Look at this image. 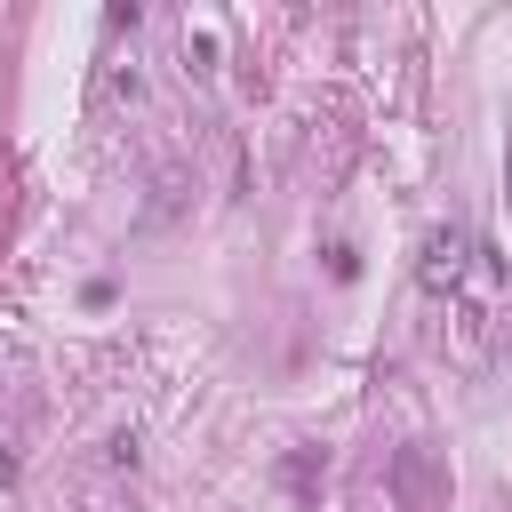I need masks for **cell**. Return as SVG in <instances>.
I'll return each instance as SVG.
<instances>
[{
    "mask_svg": "<svg viewBox=\"0 0 512 512\" xmlns=\"http://www.w3.org/2000/svg\"><path fill=\"white\" fill-rule=\"evenodd\" d=\"M392 488H400L408 512H424V504H432V456H424V448H400V456H392Z\"/></svg>",
    "mask_w": 512,
    "mask_h": 512,
    "instance_id": "obj_2",
    "label": "cell"
},
{
    "mask_svg": "<svg viewBox=\"0 0 512 512\" xmlns=\"http://www.w3.org/2000/svg\"><path fill=\"white\" fill-rule=\"evenodd\" d=\"M504 200H512V136H504Z\"/></svg>",
    "mask_w": 512,
    "mask_h": 512,
    "instance_id": "obj_4",
    "label": "cell"
},
{
    "mask_svg": "<svg viewBox=\"0 0 512 512\" xmlns=\"http://www.w3.org/2000/svg\"><path fill=\"white\" fill-rule=\"evenodd\" d=\"M464 272H472V240H464V232H424V256H416L424 296H448V304H456Z\"/></svg>",
    "mask_w": 512,
    "mask_h": 512,
    "instance_id": "obj_1",
    "label": "cell"
},
{
    "mask_svg": "<svg viewBox=\"0 0 512 512\" xmlns=\"http://www.w3.org/2000/svg\"><path fill=\"white\" fill-rule=\"evenodd\" d=\"M184 72H200V80L216 72V32H208V24H192V32H184Z\"/></svg>",
    "mask_w": 512,
    "mask_h": 512,
    "instance_id": "obj_3",
    "label": "cell"
}]
</instances>
